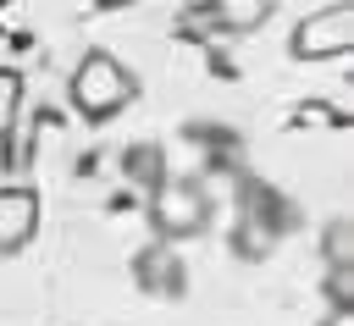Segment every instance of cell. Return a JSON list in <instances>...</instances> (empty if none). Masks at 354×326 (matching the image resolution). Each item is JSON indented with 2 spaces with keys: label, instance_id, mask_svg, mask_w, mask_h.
Instances as JSON below:
<instances>
[{
  "label": "cell",
  "instance_id": "12",
  "mask_svg": "<svg viewBox=\"0 0 354 326\" xmlns=\"http://www.w3.org/2000/svg\"><path fill=\"white\" fill-rule=\"evenodd\" d=\"M94 6H105V11H122V6H133V0H94Z\"/></svg>",
  "mask_w": 354,
  "mask_h": 326
},
{
  "label": "cell",
  "instance_id": "13",
  "mask_svg": "<svg viewBox=\"0 0 354 326\" xmlns=\"http://www.w3.org/2000/svg\"><path fill=\"white\" fill-rule=\"evenodd\" d=\"M6 6H11V0H0V11H6Z\"/></svg>",
  "mask_w": 354,
  "mask_h": 326
},
{
  "label": "cell",
  "instance_id": "3",
  "mask_svg": "<svg viewBox=\"0 0 354 326\" xmlns=\"http://www.w3.org/2000/svg\"><path fill=\"white\" fill-rule=\"evenodd\" d=\"M348 44H354V6L348 0H332L310 17H299V28L288 39L293 61H337V55H348Z\"/></svg>",
  "mask_w": 354,
  "mask_h": 326
},
{
  "label": "cell",
  "instance_id": "8",
  "mask_svg": "<svg viewBox=\"0 0 354 326\" xmlns=\"http://www.w3.org/2000/svg\"><path fill=\"white\" fill-rule=\"evenodd\" d=\"M127 177H133V182H144V188H155V182L166 177L160 149H133V155H127Z\"/></svg>",
  "mask_w": 354,
  "mask_h": 326
},
{
  "label": "cell",
  "instance_id": "11",
  "mask_svg": "<svg viewBox=\"0 0 354 326\" xmlns=\"http://www.w3.org/2000/svg\"><path fill=\"white\" fill-rule=\"evenodd\" d=\"M321 326H354V309H326V320Z\"/></svg>",
  "mask_w": 354,
  "mask_h": 326
},
{
  "label": "cell",
  "instance_id": "1",
  "mask_svg": "<svg viewBox=\"0 0 354 326\" xmlns=\"http://www.w3.org/2000/svg\"><path fill=\"white\" fill-rule=\"evenodd\" d=\"M138 99V77L133 66H122L111 50H88L72 66V111L83 122H111L116 111H127Z\"/></svg>",
  "mask_w": 354,
  "mask_h": 326
},
{
  "label": "cell",
  "instance_id": "4",
  "mask_svg": "<svg viewBox=\"0 0 354 326\" xmlns=\"http://www.w3.org/2000/svg\"><path fill=\"white\" fill-rule=\"evenodd\" d=\"M39 193L33 188H0V254H22L39 238Z\"/></svg>",
  "mask_w": 354,
  "mask_h": 326
},
{
  "label": "cell",
  "instance_id": "6",
  "mask_svg": "<svg viewBox=\"0 0 354 326\" xmlns=\"http://www.w3.org/2000/svg\"><path fill=\"white\" fill-rule=\"evenodd\" d=\"M266 17H271V0H221V11H216L221 28H254Z\"/></svg>",
  "mask_w": 354,
  "mask_h": 326
},
{
  "label": "cell",
  "instance_id": "9",
  "mask_svg": "<svg viewBox=\"0 0 354 326\" xmlns=\"http://www.w3.org/2000/svg\"><path fill=\"white\" fill-rule=\"evenodd\" d=\"M326 293H332V309H354V271L326 265Z\"/></svg>",
  "mask_w": 354,
  "mask_h": 326
},
{
  "label": "cell",
  "instance_id": "7",
  "mask_svg": "<svg viewBox=\"0 0 354 326\" xmlns=\"http://www.w3.org/2000/svg\"><path fill=\"white\" fill-rule=\"evenodd\" d=\"M17 116H22V72L0 66V138L17 127Z\"/></svg>",
  "mask_w": 354,
  "mask_h": 326
},
{
  "label": "cell",
  "instance_id": "2",
  "mask_svg": "<svg viewBox=\"0 0 354 326\" xmlns=\"http://www.w3.org/2000/svg\"><path fill=\"white\" fill-rule=\"evenodd\" d=\"M149 227L160 243H183V238H199L210 227V193L194 182V177H160L149 188Z\"/></svg>",
  "mask_w": 354,
  "mask_h": 326
},
{
  "label": "cell",
  "instance_id": "5",
  "mask_svg": "<svg viewBox=\"0 0 354 326\" xmlns=\"http://www.w3.org/2000/svg\"><path fill=\"white\" fill-rule=\"evenodd\" d=\"M321 254H326V265H354V227H348V215H332L326 221Z\"/></svg>",
  "mask_w": 354,
  "mask_h": 326
},
{
  "label": "cell",
  "instance_id": "10",
  "mask_svg": "<svg viewBox=\"0 0 354 326\" xmlns=\"http://www.w3.org/2000/svg\"><path fill=\"white\" fill-rule=\"evenodd\" d=\"M271 249V232H243L238 238V254H266Z\"/></svg>",
  "mask_w": 354,
  "mask_h": 326
}]
</instances>
